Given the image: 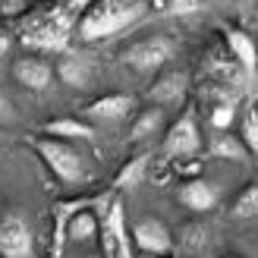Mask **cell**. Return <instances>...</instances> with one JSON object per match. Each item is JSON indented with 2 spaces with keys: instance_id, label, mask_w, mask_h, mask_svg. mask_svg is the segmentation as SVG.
<instances>
[{
  "instance_id": "22",
  "label": "cell",
  "mask_w": 258,
  "mask_h": 258,
  "mask_svg": "<svg viewBox=\"0 0 258 258\" xmlns=\"http://www.w3.org/2000/svg\"><path fill=\"white\" fill-rule=\"evenodd\" d=\"M233 120H236V101H224V104H217L214 113H211V126L217 133H227V129L233 126Z\"/></svg>"
},
{
  "instance_id": "25",
  "label": "cell",
  "mask_w": 258,
  "mask_h": 258,
  "mask_svg": "<svg viewBox=\"0 0 258 258\" xmlns=\"http://www.w3.org/2000/svg\"><path fill=\"white\" fill-rule=\"evenodd\" d=\"M22 10H29L25 0H0V13H4V16H19Z\"/></svg>"
},
{
  "instance_id": "10",
  "label": "cell",
  "mask_w": 258,
  "mask_h": 258,
  "mask_svg": "<svg viewBox=\"0 0 258 258\" xmlns=\"http://www.w3.org/2000/svg\"><path fill=\"white\" fill-rule=\"evenodd\" d=\"M186 88H189V79L186 73H164L154 79V85L148 88V98L154 107H173V104H183L186 98Z\"/></svg>"
},
{
  "instance_id": "21",
  "label": "cell",
  "mask_w": 258,
  "mask_h": 258,
  "mask_svg": "<svg viewBox=\"0 0 258 258\" xmlns=\"http://www.w3.org/2000/svg\"><path fill=\"white\" fill-rule=\"evenodd\" d=\"M164 16H196L205 10V0H154Z\"/></svg>"
},
{
  "instance_id": "20",
  "label": "cell",
  "mask_w": 258,
  "mask_h": 258,
  "mask_svg": "<svg viewBox=\"0 0 258 258\" xmlns=\"http://www.w3.org/2000/svg\"><path fill=\"white\" fill-rule=\"evenodd\" d=\"M233 217L239 221H249V217H258V183L246 186L233 202Z\"/></svg>"
},
{
  "instance_id": "11",
  "label": "cell",
  "mask_w": 258,
  "mask_h": 258,
  "mask_svg": "<svg viewBox=\"0 0 258 258\" xmlns=\"http://www.w3.org/2000/svg\"><path fill=\"white\" fill-rule=\"evenodd\" d=\"M13 79L22 88H29V92H44L50 79H54V70H50V63L38 60V57H25V60L13 63Z\"/></svg>"
},
{
  "instance_id": "17",
  "label": "cell",
  "mask_w": 258,
  "mask_h": 258,
  "mask_svg": "<svg viewBox=\"0 0 258 258\" xmlns=\"http://www.w3.org/2000/svg\"><path fill=\"white\" fill-rule=\"evenodd\" d=\"M164 129V110L161 107H148V110H142L133 129H129V142H145L151 136H158Z\"/></svg>"
},
{
  "instance_id": "13",
  "label": "cell",
  "mask_w": 258,
  "mask_h": 258,
  "mask_svg": "<svg viewBox=\"0 0 258 258\" xmlns=\"http://www.w3.org/2000/svg\"><path fill=\"white\" fill-rule=\"evenodd\" d=\"M133 110H136V98L126 92H117V95H104V98L92 101L88 104V117L104 120V123H117V120H126Z\"/></svg>"
},
{
  "instance_id": "6",
  "label": "cell",
  "mask_w": 258,
  "mask_h": 258,
  "mask_svg": "<svg viewBox=\"0 0 258 258\" xmlns=\"http://www.w3.org/2000/svg\"><path fill=\"white\" fill-rule=\"evenodd\" d=\"M199 148H202V133H199L192 113L179 117L167 129V136H164V154L167 158H189V154H196Z\"/></svg>"
},
{
  "instance_id": "24",
  "label": "cell",
  "mask_w": 258,
  "mask_h": 258,
  "mask_svg": "<svg viewBox=\"0 0 258 258\" xmlns=\"http://www.w3.org/2000/svg\"><path fill=\"white\" fill-rule=\"evenodd\" d=\"M183 233L189 236V239H186V246H192V249H199V246H205V239H208V233H205L202 227H186Z\"/></svg>"
},
{
  "instance_id": "18",
  "label": "cell",
  "mask_w": 258,
  "mask_h": 258,
  "mask_svg": "<svg viewBox=\"0 0 258 258\" xmlns=\"http://www.w3.org/2000/svg\"><path fill=\"white\" fill-rule=\"evenodd\" d=\"M211 154H214V158H221V161H236V164H242V161L249 158V148L242 145L239 136L217 133V136L211 139Z\"/></svg>"
},
{
  "instance_id": "29",
  "label": "cell",
  "mask_w": 258,
  "mask_h": 258,
  "mask_svg": "<svg viewBox=\"0 0 258 258\" xmlns=\"http://www.w3.org/2000/svg\"><path fill=\"white\" fill-rule=\"evenodd\" d=\"M227 258H242V255H227Z\"/></svg>"
},
{
  "instance_id": "1",
  "label": "cell",
  "mask_w": 258,
  "mask_h": 258,
  "mask_svg": "<svg viewBox=\"0 0 258 258\" xmlns=\"http://www.w3.org/2000/svg\"><path fill=\"white\" fill-rule=\"evenodd\" d=\"M92 4H98V0H60L54 7L38 10L22 25V44L32 50H44V54H63L70 44L73 25L85 16Z\"/></svg>"
},
{
  "instance_id": "15",
  "label": "cell",
  "mask_w": 258,
  "mask_h": 258,
  "mask_svg": "<svg viewBox=\"0 0 258 258\" xmlns=\"http://www.w3.org/2000/svg\"><path fill=\"white\" fill-rule=\"evenodd\" d=\"M44 136H54V139H95V126L85 123V120H76V117H60V120H47L44 126Z\"/></svg>"
},
{
  "instance_id": "26",
  "label": "cell",
  "mask_w": 258,
  "mask_h": 258,
  "mask_svg": "<svg viewBox=\"0 0 258 258\" xmlns=\"http://www.w3.org/2000/svg\"><path fill=\"white\" fill-rule=\"evenodd\" d=\"M16 120V113H13V104H10V98L0 92V123H13Z\"/></svg>"
},
{
  "instance_id": "5",
  "label": "cell",
  "mask_w": 258,
  "mask_h": 258,
  "mask_svg": "<svg viewBox=\"0 0 258 258\" xmlns=\"http://www.w3.org/2000/svg\"><path fill=\"white\" fill-rule=\"evenodd\" d=\"M0 258H35V236L22 214L0 217Z\"/></svg>"
},
{
  "instance_id": "9",
  "label": "cell",
  "mask_w": 258,
  "mask_h": 258,
  "mask_svg": "<svg viewBox=\"0 0 258 258\" xmlns=\"http://www.w3.org/2000/svg\"><path fill=\"white\" fill-rule=\"evenodd\" d=\"M176 199L183 208L196 211V214H205L217 208V202H221V186L211 183V179H189V183H183L176 189Z\"/></svg>"
},
{
  "instance_id": "16",
  "label": "cell",
  "mask_w": 258,
  "mask_h": 258,
  "mask_svg": "<svg viewBox=\"0 0 258 258\" xmlns=\"http://www.w3.org/2000/svg\"><path fill=\"white\" fill-rule=\"evenodd\" d=\"M148 154H139V158H133V161H126L123 167H120V173L113 176V183H110V192H120V189H133V186H139L142 179H145V173H148Z\"/></svg>"
},
{
  "instance_id": "8",
  "label": "cell",
  "mask_w": 258,
  "mask_h": 258,
  "mask_svg": "<svg viewBox=\"0 0 258 258\" xmlns=\"http://www.w3.org/2000/svg\"><path fill=\"white\" fill-rule=\"evenodd\" d=\"M133 242L148 255H170L173 252V236L167 230V224L158 221V217H142V221H136Z\"/></svg>"
},
{
  "instance_id": "4",
  "label": "cell",
  "mask_w": 258,
  "mask_h": 258,
  "mask_svg": "<svg viewBox=\"0 0 258 258\" xmlns=\"http://www.w3.org/2000/svg\"><path fill=\"white\" fill-rule=\"evenodd\" d=\"M173 57V41L167 35H151V38H139L129 47L120 50V63L136 73H154L161 70L167 60Z\"/></svg>"
},
{
  "instance_id": "28",
  "label": "cell",
  "mask_w": 258,
  "mask_h": 258,
  "mask_svg": "<svg viewBox=\"0 0 258 258\" xmlns=\"http://www.w3.org/2000/svg\"><path fill=\"white\" fill-rule=\"evenodd\" d=\"M117 258H133V249H129V233L120 239V246H117Z\"/></svg>"
},
{
  "instance_id": "3",
  "label": "cell",
  "mask_w": 258,
  "mask_h": 258,
  "mask_svg": "<svg viewBox=\"0 0 258 258\" xmlns=\"http://www.w3.org/2000/svg\"><path fill=\"white\" fill-rule=\"evenodd\" d=\"M32 148L38 151V158L44 161V167L60 179V183L73 186V183H82L85 179V158L70 145V142L54 139V136H35Z\"/></svg>"
},
{
  "instance_id": "19",
  "label": "cell",
  "mask_w": 258,
  "mask_h": 258,
  "mask_svg": "<svg viewBox=\"0 0 258 258\" xmlns=\"http://www.w3.org/2000/svg\"><path fill=\"white\" fill-rule=\"evenodd\" d=\"M98 217L92 214V208H88V211H79V214H76L73 217V221H70V227H67V242L70 239H92L95 233H98Z\"/></svg>"
},
{
  "instance_id": "14",
  "label": "cell",
  "mask_w": 258,
  "mask_h": 258,
  "mask_svg": "<svg viewBox=\"0 0 258 258\" xmlns=\"http://www.w3.org/2000/svg\"><path fill=\"white\" fill-rule=\"evenodd\" d=\"M92 73H95V67L85 54H63L57 63V79L70 88H85L92 82Z\"/></svg>"
},
{
  "instance_id": "2",
  "label": "cell",
  "mask_w": 258,
  "mask_h": 258,
  "mask_svg": "<svg viewBox=\"0 0 258 258\" xmlns=\"http://www.w3.org/2000/svg\"><path fill=\"white\" fill-rule=\"evenodd\" d=\"M148 13V0H98L85 10L79 19V38L82 41H101L129 25H136Z\"/></svg>"
},
{
  "instance_id": "27",
  "label": "cell",
  "mask_w": 258,
  "mask_h": 258,
  "mask_svg": "<svg viewBox=\"0 0 258 258\" xmlns=\"http://www.w3.org/2000/svg\"><path fill=\"white\" fill-rule=\"evenodd\" d=\"M13 47V35L7 32V29H0V60L7 57V50Z\"/></svg>"
},
{
  "instance_id": "12",
  "label": "cell",
  "mask_w": 258,
  "mask_h": 258,
  "mask_svg": "<svg viewBox=\"0 0 258 258\" xmlns=\"http://www.w3.org/2000/svg\"><path fill=\"white\" fill-rule=\"evenodd\" d=\"M224 41L230 47V57L242 67V73L252 76L258 70V47H255V41L242 29H236V25H224Z\"/></svg>"
},
{
  "instance_id": "23",
  "label": "cell",
  "mask_w": 258,
  "mask_h": 258,
  "mask_svg": "<svg viewBox=\"0 0 258 258\" xmlns=\"http://www.w3.org/2000/svg\"><path fill=\"white\" fill-rule=\"evenodd\" d=\"M242 145L249 148V154H258V110L252 107L246 113V120H242Z\"/></svg>"
},
{
  "instance_id": "7",
  "label": "cell",
  "mask_w": 258,
  "mask_h": 258,
  "mask_svg": "<svg viewBox=\"0 0 258 258\" xmlns=\"http://www.w3.org/2000/svg\"><path fill=\"white\" fill-rule=\"evenodd\" d=\"M98 205V196H79V199H60L54 202V242H50V252H54V258L63 255V249H67V227L70 221L79 211H88Z\"/></svg>"
}]
</instances>
